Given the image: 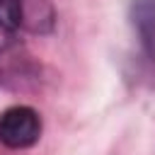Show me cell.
Returning <instances> with one entry per match:
<instances>
[{
	"label": "cell",
	"instance_id": "6da1fadb",
	"mask_svg": "<svg viewBox=\"0 0 155 155\" xmlns=\"http://www.w3.org/2000/svg\"><path fill=\"white\" fill-rule=\"evenodd\" d=\"M41 136V119L31 107L17 104L0 114V143L7 148H29Z\"/></svg>",
	"mask_w": 155,
	"mask_h": 155
},
{
	"label": "cell",
	"instance_id": "7a4b0ae2",
	"mask_svg": "<svg viewBox=\"0 0 155 155\" xmlns=\"http://www.w3.org/2000/svg\"><path fill=\"white\" fill-rule=\"evenodd\" d=\"M128 17L145 56L155 63V0H133L128 7Z\"/></svg>",
	"mask_w": 155,
	"mask_h": 155
},
{
	"label": "cell",
	"instance_id": "3957f363",
	"mask_svg": "<svg viewBox=\"0 0 155 155\" xmlns=\"http://www.w3.org/2000/svg\"><path fill=\"white\" fill-rule=\"evenodd\" d=\"M22 24V0H0V29H17Z\"/></svg>",
	"mask_w": 155,
	"mask_h": 155
}]
</instances>
